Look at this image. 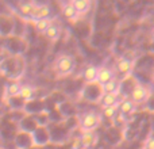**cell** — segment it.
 <instances>
[{"mask_svg":"<svg viewBox=\"0 0 154 149\" xmlns=\"http://www.w3.org/2000/svg\"><path fill=\"white\" fill-rule=\"evenodd\" d=\"M76 69V60L73 56L62 53L57 56L53 62V72L57 77H66L72 74Z\"/></svg>","mask_w":154,"mask_h":149,"instance_id":"6da1fadb","label":"cell"},{"mask_svg":"<svg viewBox=\"0 0 154 149\" xmlns=\"http://www.w3.org/2000/svg\"><path fill=\"white\" fill-rule=\"evenodd\" d=\"M101 123V115L96 111H87L80 117L81 132H95Z\"/></svg>","mask_w":154,"mask_h":149,"instance_id":"7a4b0ae2","label":"cell"},{"mask_svg":"<svg viewBox=\"0 0 154 149\" xmlns=\"http://www.w3.org/2000/svg\"><path fill=\"white\" fill-rule=\"evenodd\" d=\"M46 18H51V8L48 4L35 3L34 10H32V14L29 18V21L35 22V21H39V19H46Z\"/></svg>","mask_w":154,"mask_h":149,"instance_id":"3957f363","label":"cell"},{"mask_svg":"<svg viewBox=\"0 0 154 149\" xmlns=\"http://www.w3.org/2000/svg\"><path fill=\"white\" fill-rule=\"evenodd\" d=\"M147 98H149V91L142 84H137L131 91V100L135 104L143 103V102L147 100Z\"/></svg>","mask_w":154,"mask_h":149,"instance_id":"277c9868","label":"cell"},{"mask_svg":"<svg viewBox=\"0 0 154 149\" xmlns=\"http://www.w3.org/2000/svg\"><path fill=\"white\" fill-rule=\"evenodd\" d=\"M61 11H62V15H64V18L66 19V21L72 22V23H76V22L79 21L80 15H79V12L76 11V8L73 7V4L70 3V0L69 2L62 3Z\"/></svg>","mask_w":154,"mask_h":149,"instance_id":"5b68a950","label":"cell"},{"mask_svg":"<svg viewBox=\"0 0 154 149\" xmlns=\"http://www.w3.org/2000/svg\"><path fill=\"white\" fill-rule=\"evenodd\" d=\"M116 71L122 76H127L133 72V62L131 60L126 59V57H119L116 60Z\"/></svg>","mask_w":154,"mask_h":149,"instance_id":"8992f818","label":"cell"},{"mask_svg":"<svg viewBox=\"0 0 154 149\" xmlns=\"http://www.w3.org/2000/svg\"><path fill=\"white\" fill-rule=\"evenodd\" d=\"M97 74H99V68L95 65H88L84 71H82V79L87 84H93L97 83Z\"/></svg>","mask_w":154,"mask_h":149,"instance_id":"52a82bcc","label":"cell"},{"mask_svg":"<svg viewBox=\"0 0 154 149\" xmlns=\"http://www.w3.org/2000/svg\"><path fill=\"white\" fill-rule=\"evenodd\" d=\"M35 2L34 0H22V2L18 3V11L23 18L29 19L32 14V10H34Z\"/></svg>","mask_w":154,"mask_h":149,"instance_id":"ba28073f","label":"cell"},{"mask_svg":"<svg viewBox=\"0 0 154 149\" xmlns=\"http://www.w3.org/2000/svg\"><path fill=\"white\" fill-rule=\"evenodd\" d=\"M115 79V72L108 67H100L99 68V74H97V83L100 85L106 84V83L111 81Z\"/></svg>","mask_w":154,"mask_h":149,"instance_id":"9c48e42d","label":"cell"},{"mask_svg":"<svg viewBox=\"0 0 154 149\" xmlns=\"http://www.w3.org/2000/svg\"><path fill=\"white\" fill-rule=\"evenodd\" d=\"M22 85L23 84L19 83V81H14V83H10V84H5V87H4V98L5 99L18 98L19 92H20Z\"/></svg>","mask_w":154,"mask_h":149,"instance_id":"30bf717a","label":"cell"},{"mask_svg":"<svg viewBox=\"0 0 154 149\" xmlns=\"http://www.w3.org/2000/svg\"><path fill=\"white\" fill-rule=\"evenodd\" d=\"M96 142H97V134L95 132H82L81 133V137H80L81 147L92 148Z\"/></svg>","mask_w":154,"mask_h":149,"instance_id":"8fae6325","label":"cell"},{"mask_svg":"<svg viewBox=\"0 0 154 149\" xmlns=\"http://www.w3.org/2000/svg\"><path fill=\"white\" fill-rule=\"evenodd\" d=\"M119 103V95L118 92H103V95L100 96V104L101 107H108L112 104Z\"/></svg>","mask_w":154,"mask_h":149,"instance_id":"7c38bea8","label":"cell"},{"mask_svg":"<svg viewBox=\"0 0 154 149\" xmlns=\"http://www.w3.org/2000/svg\"><path fill=\"white\" fill-rule=\"evenodd\" d=\"M43 35H45L50 42H56V41L61 37V26H60L58 23H56V22H53Z\"/></svg>","mask_w":154,"mask_h":149,"instance_id":"4fadbf2b","label":"cell"},{"mask_svg":"<svg viewBox=\"0 0 154 149\" xmlns=\"http://www.w3.org/2000/svg\"><path fill=\"white\" fill-rule=\"evenodd\" d=\"M70 3L76 8V11L79 12L80 16L88 14L91 10V0H70Z\"/></svg>","mask_w":154,"mask_h":149,"instance_id":"5bb4252c","label":"cell"},{"mask_svg":"<svg viewBox=\"0 0 154 149\" xmlns=\"http://www.w3.org/2000/svg\"><path fill=\"white\" fill-rule=\"evenodd\" d=\"M135 111V103L131 99H125L119 102V113L123 115H130Z\"/></svg>","mask_w":154,"mask_h":149,"instance_id":"9a60e30c","label":"cell"},{"mask_svg":"<svg viewBox=\"0 0 154 149\" xmlns=\"http://www.w3.org/2000/svg\"><path fill=\"white\" fill-rule=\"evenodd\" d=\"M34 94H35V87L31 84H23L20 88V92H19L18 98L23 99V100H30V99L34 98Z\"/></svg>","mask_w":154,"mask_h":149,"instance_id":"2e32d148","label":"cell"},{"mask_svg":"<svg viewBox=\"0 0 154 149\" xmlns=\"http://www.w3.org/2000/svg\"><path fill=\"white\" fill-rule=\"evenodd\" d=\"M53 18H46V19H39V21L32 22L35 27V31L39 33V34H45V31L50 27V24L53 23Z\"/></svg>","mask_w":154,"mask_h":149,"instance_id":"e0dca14e","label":"cell"},{"mask_svg":"<svg viewBox=\"0 0 154 149\" xmlns=\"http://www.w3.org/2000/svg\"><path fill=\"white\" fill-rule=\"evenodd\" d=\"M119 115V103L112 104L108 107H103V117L107 119H114L115 117Z\"/></svg>","mask_w":154,"mask_h":149,"instance_id":"ac0fdd59","label":"cell"},{"mask_svg":"<svg viewBox=\"0 0 154 149\" xmlns=\"http://www.w3.org/2000/svg\"><path fill=\"white\" fill-rule=\"evenodd\" d=\"M119 87H120L119 80L115 77L114 80L101 85V90H103V92H119Z\"/></svg>","mask_w":154,"mask_h":149,"instance_id":"d6986e66","label":"cell"},{"mask_svg":"<svg viewBox=\"0 0 154 149\" xmlns=\"http://www.w3.org/2000/svg\"><path fill=\"white\" fill-rule=\"evenodd\" d=\"M146 149H154V137L149 138V141L146 144Z\"/></svg>","mask_w":154,"mask_h":149,"instance_id":"ffe728a7","label":"cell"},{"mask_svg":"<svg viewBox=\"0 0 154 149\" xmlns=\"http://www.w3.org/2000/svg\"><path fill=\"white\" fill-rule=\"evenodd\" d=\"M152 40H153V41H154V29H153V30H152Z\"/></svg>","mask_w":154,"mask_h":149,"instance_id":"44dd1931","label":"cell"},{"mask_svg":"<svg viewBox=\"0 0 154 149\" xmlns=\"http://www.w3.org/2000/svg\"><path fill=\"white\" fill-rule=\"evenodd\" d=\"M80 149H92V148H85V147H81Z\"/></svg>","mask_w":154,"mask_h":149,"instance_id":"7402d4cb","label":"cell"},{"mask_svg":"<svg viewBox=\"0 0 154 149\" xmlns=\"http://www.w3.org/2000/svg\"><path fill=\"white\" fill-rule=\"evenodd\" d=\"M0 149H5V148H4V147H2V145H0Z\"/></svg>","mask_w":154,"mask_h":149,"instance_id":"603a6c76","label":"cell"}]
</instances>
